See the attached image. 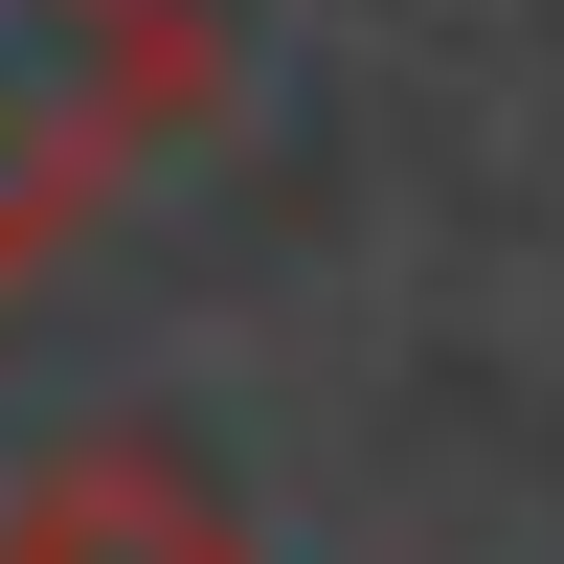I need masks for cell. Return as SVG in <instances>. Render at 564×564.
Segmentation results:
<instances>
[{
	"label": "cell",
	"mask_w": 564,
	"mask_h": 564,
	"mask_svg": "<svg viewBox=\"0 0 564 564\" xmlns=\"http://www.w3.org/2000/svg\"><path fill=\"white\" fill-rule=\"evenodd\" d=\"M204 113H226V23L204 0H0V294L135 159H181Z\"/></svg>",
	"instance_id": "6da1fadb"
},
{
	"label": "cell",
	"mask_w": 564,
	"mask_h": 564,
	"mask_svg": "<svg viewBox=\"0 0 564 564\" xmlns=\"http://www.w3.org/2000/svg\"><path fill=\"white\" fill-rule=\"evenodd\" d=\"M0 564H271L226 520L181 452H45L23 497H0Z\"/></svg>",
	"instance_id": "7a4b0ae2"
}]
</instances>
